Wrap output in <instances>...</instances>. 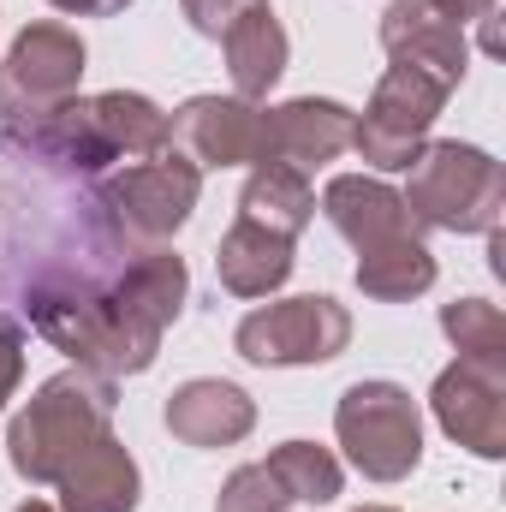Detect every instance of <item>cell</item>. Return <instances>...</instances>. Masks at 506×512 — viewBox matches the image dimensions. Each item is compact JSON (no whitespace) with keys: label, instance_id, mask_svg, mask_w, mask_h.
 Returning <instances> with one entry per match:
<instances>
[{"label":"cell","instance_id":"cell-28","mask_svg":"<svg viewBox=\"0 0 506 512\" xmlns=\"http://www.w3.org/2000/svg\"><path fill=\"white\" fill-rule=\"evenodd\" d=\"M18 512H54V507H48V501H24Z\"/></svg>","mask_w":506,"mask_h":512},{"label":"cell","instance_id":"cell-24","mask_svg":"<svg viewBox=\"0 0 506 512\" xmlns=\"http://www.w3.org/2000/svg\"><path fill=\"white\" fill-rule=\"evenodd\" d=\"M185 6V18H191V30L197 36H209V42H221L245 12H256V6H268V0H179Z\"/></svg>","mask_w":506,"mask_h":512},{"label":"cell","instance_id":"cell-13","mask_svg":"<svg viewBox=\"0 0 506 512\" xmlns=\"http://www.w3.org/2000/svg\"><path fill=\"white\" fill-rule=\"evenodd\" d=\"M256 102L239 96H191L167 120V149H179L191 167H256Z\"/></svg>","mask_w":506,"mask_h":512},{"label":"cell","instance_id":"cell-6","mask_svg":"<svg viewBox=\"0 0 506 512\" xmlns=\"http://www.w3.org/2000/svg\"><path fill=\"white\" fill-rule=\"evenodd\" d=\"M334 435L370 483H405L423 465V417L399 382H358L334 405Z\"/></svg>","mask_w":506,"mask_h":512},{"label":"cell","instance_id":"cell-15","mask_svg":"<svg viewBox=\"0 0 506 512\" xmlns=\"http://www.w3.org/2000/svg\"><path fill=\"white\" fill-rule=\"evenodd\" d=\"M256 423V405L233 382H185L167 399V429L185 447H233Z\"/></svg>","mask_w":506,"mask_h":512},{"label":"cell","instance_id":"cell-3","mask_svg":"<svg viewBox=\"0 0 506 512\" xmlns=\"http://www.w3.org/2000/svg\"><path fill=\"white\" fill-rule=\"evenodd\" d=\"M185 286H191V274L167 245L131 251L108 280V328H102V346H96L90 370L108 376V382L149 370L155 352H161V334L185 310Z\"/></svg>","mask_w":506,"mask_h":512},{"label":"cell","instance_id":"cell-22","mask_svg":"<svg viewBox=\"0 0 506 512\" xmlns=\"http://www.w3.org/2000/svg\"><path fill=\"white\" fill-rule=\"evenodd\" d=\"M441 328H447V340L459 346V358L501 364L506 370V316H501V304H489V298H453V304L441 310Z\"/></svg>","mask_w":506,"mask_h":512},{"label":"cell","instance_id":"cell-4","mask_svg":"<svg viewBox=\"0 0 506 512\" xmlns=\"http://www.w3.org/2000/svg\"><path fill=\"white\" fill-rule=\"evenodd\" d=\"M405 209L417 227H441V233H495L506 209V173L501 161L477 143H423L411 161V191Z\"/></svg>","mask_w":506,"mask_h":512},{"label":"cell","instance_id":"cell-27","mask_svg":"<svg viewBox=\"0 0 506 512\" xmlns=\"http://www.w3.org/2000/svg\"><path fill=\"white\" fill-rule=\"evenodd\" d=\"M54 12H72V18H114V12H126L131 0H48Z\"/></svg>","mask_w":506,"mask_h":512},{"label":"cell","instance_id":"cell-8","mask_svg":"<svg viewBox=\"0 0 506 512\" xmlns=\"http://www.w3.org/2000/svg\"><path fill=\"white\" fill-rule=\"evenodd\" d=\"M239 358L262 370H292V364H328L352 346V316L334 298H280L262 304L233 334Z\"/></svg>","mask_w":506,"mask_h":512},{"label":"cell","instance_id":"cell-21","mask_svg":"<svg viewBox=\"0 0 506 512\" xmlns=\"http://www.w3.org/2000/svg\"><path fill=\"white\" fill-rule=\"evenodd\" d=\"M268 471H274V477L286 483V495L304 501V507H328V501H340V489H346L340 459H334L328 447H316V441H286V447H274V453H268Z\"/></svg>","mask_w":506,"mask_h":512},{"label":"cell","instance_id":"cell-1","mask_svg":"<svg viewBox=\"0 0 506 512\" xmlns=\"http://www.w3.org/2000/svg\"><path fill=\"white\" fill-rule=\"evenodd\" d=\"M18 143L60 167V173H102L114 161H149L167 149V114L137 96V90H108V96H72L60 114L18 131Z\"/></svg>","mask_w":506,"mask_h":512},{"label":"cell","instance_id":"cell-12","mask_svg":"<svg viewBox=\"0 0 506 512\" xmlns=\"http://www.w3.org/2000/svg\"><path fill=\"white\" fill-rule=\"evenodd\" d=\"M381 48L393 66L429 72L441 90H459L471 72V42L453 18H441L429 0H393L381 18Z\"/></svg>","mask_w":506,"mask_h":512},{"label":"cell","instance_id":"cell-23","mask_svg":"<svg viewBox=\"0 0 506 512\" xmlns=\"http://www.w3.org/2000/svg\"><path fill=\"white\" fill-rule=\"evenodd\" d=\"M286 507H298V501H292L286 483L268 471V459H262V465H239V471L227 477L221 501H215V512H286Z\"/></svg>","mask_w":506,"mask_h":512},{"label":"cell","instance_id":"cell-18","mask_svg":"<svg viewBox=\"0 0 506 512\" xmlns=\"http://www.w3.org/2000/svg\"><path fill=\"white\" fill-rule=\"evenodd\" d=\"M221 48H227V72H233V96L239 102H262L280 84V72H286V30H280V18L268 6L245 12L221 36Z\"/></svg>","mask_w":506,"mask_h":512},{"label":"cell","instance_id":"cell-10","mask_svg":"<svg viewBox=\"0 0 506 512\" xmlns=\"http://www.w3.org/2000/svg\"><path fill=\"white\" fill-rule=\"evenodd\" d=\"M429 405H435V423L465 453H477V459H501L506 453V370L501 364L459 358L453 370H441Z\"/></svg>","mask_w":506,"mask_h":512},{"label":"cell","instance_id":"cell-14","mask_svg":"<svg viewBox=\"0 0 506 512\" xmlns=\"http://www.w3.org/2000/svg\"><path fill=\"white\" fill-rule=\"evenodd\" d=\"M322 215L334 221V233L352 245V251H381V245H393V239H417L423 227L411 221V209H405V197L393 191V185H381V179H364V173H340V179H328V191H322Z\"/></svg>","mask_w":506,"mask_h":512},{"label":"cell","instance_id":"cell-17","mask_svg":"<svg viewBox=\"0 0 506 512\" xmlns=\"http://www.w3.org/2000/svg\"><path fill=\"white\" fill-rule=\"evenodd\" d=\"M215 274L233 298H268L292 274V239H280L256 221H233L221 251H215Z\"/></svg>","mask_w":506,"mask_h":512},{"label":"cell","instance_id":"cell-29","mask_svg":"<svg viewBox=\"0 0 506 512\" xmlns=\"http://www.w3.org/2000/svg\"><path fill=\"white\" fill-rule=\"evenodd\" d=\"M358 512H393V507H358Z\"/></svg>","mask_w":506,"mask_h":512},{"label":"cell","instance_id":"cell-20","mask_svg":"<svg viewBox=\"0 0 506 512\" xmlns=\"http://www.w3.org/2000/svg\"><path fill=\"white\" fill-rule=\"evenodd\" d=\"M358 286H364V298H381V304L423 298L435 286V256L423 239H393L381 251L358 256Z\"/></svg>","mask_w":506,"mask_h":512},{"label":"cell","instance_id":"cell-25","mask_svg":"<svg viewBox=\"0 0 506 512\" xmlns=\"http://www.w3.org/2000/svg\"><path fill=\"white\" fill-rule=\"evenodd\" d=\"M441 18H453L459 30L477 24V48L483 54H501V30H495V0H429Z\"/></svg>","mask_w":506,"mask_h":512},{"label":"cell","instance_id":"cell-7","mask_svg":"<svg viewBox=\"0 0 506 512\" xmlns=\"http://www.w3.org/2000/svg\"><path fill=\"white\" fill-rule=\"evenodd\" d=\"M78 78H84V36L72 24L42 18V24L18 30L12 54L0 60V120L24 131L60 114L78 96Z\"/></svg>","mask_w":506,"mask_h":512},{"label":"cell","instance_id":"cell-11","mask_svg":"<svg viewBox=\"0 0 506 512\" xmlns=\"http://www.w3.org/2000/svg\"><path fill=\"white\" fill-rule=\"evenodd\" d=\"M346 149H352V108H340L328 96H298L286 108H268L256 126V161H274L292 173L328 167Z\"/></svg>","mask_w":506,"mask_h":512},{"label":"cell","instance_id":"cell-9","mask_svg":"<svg viewBox=\"0 0 506 512\" xmlns=\"http://www.w3.org/2000/svg\"><path fill=\"white\" fill-rule=\"evenodd\" d=\"M453 90H441L429 72H411V66H387L364 108V120H352V149L381 167V173H399L417 161V149L429 143L435 114L447 108Z\"/></svg>","mask_w":506,"mask_h":512},{"label":"cell","instance_id":"cell-2","mask_svg":"<svg viewBox=\"0 0 506 512\" xmlns=\"http://www.w3.org/2000/svg\"><path fill=\"white\" fill-rule=\"evenodd\" d=\"M114 429V382L96 370H60L30 393V405L6 429V459L24 483H60L78 453H90Z\"/></svg>","mask_w":506,"mask_h":512},{"label":"cell","instance_id":"cell-5","mask_svg":"<svg viewBox=\"0 0 506 512\" xmlns=\"http://www.w3.org/2000/svg\"><path fill=\"white\" fill-rule=\"evenodd\" d=\"M197 197H203V167H191L179 149H161L149 161H131L126 173H114L96 191V209L120 251H155L191 221Z\"/></svg>","mask_w":506,"mask_h":512},{"label":"cell","instance_id":"cell-26","mask_svg":"<svg viewBox=\"0 0 506 512\" xmlns=\"http://www.w3.org/2000/svg\"><path fill=\"white\" fill-rule=\"evenodd\" d=\"M18 382H24V334H18V322L0 316V405L18 393Z\"/></svg>","mask_w":506,"mask_h":512},{"label":"cell","instance_id":"cell-19","mask_svg":"<svg viewBox=\"0 0 506 512\" xmlns=\"http://www.w3.org/2000/svg\"><path fill=\"white\" fill-rule=\"evenodd\" d=\"M310 215H316L310 179L292 173V167L256 161L251 185H245V197H239V221H256V227H268V233H280V239H298V233L310 227Z\"/></svg>","mask_w":506,"mask_h":512},{"label":"cell","instance_id":"cell-16","mask_svg":"<svg viewBox=\"0 0 506 512\" xmlns=\"http://www.w3.org/2000/svg\"><path fill=\"white\" fill-rule=\"evenodd\" d=\"M54 489H60V507L66 512H137L143 477H137V459L126 447L114 435H102L90 453H78L66 465V477Z\"/></svg>","mask_w":506,"mask_h":512}]
</instances>
